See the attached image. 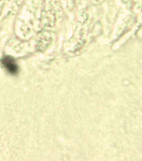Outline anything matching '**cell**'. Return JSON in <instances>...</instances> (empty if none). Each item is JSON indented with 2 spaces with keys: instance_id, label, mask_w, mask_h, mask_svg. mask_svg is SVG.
<instances>
[{
  "instance_id": "obj_1",
  "label": "cell",
  "mask_w": 142,
  "mask_h": 161,
  "mask_svg": "<svg viewBox=\"0 0 142 161\" xmlns=\"http://www.w3.org/2000/svg\"><path fill=\"white\" fill-rule=\"evenodd\" d=\"M3 64L4 65V67L7 69V70L10 74H16L18 71V66L16 63L12 58L5 57L3 59Z\"/></svg>"
}]
</instances>
